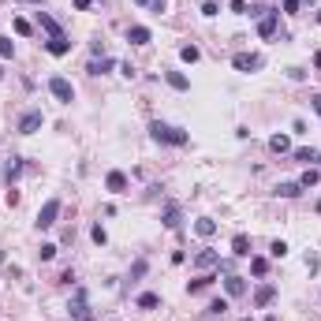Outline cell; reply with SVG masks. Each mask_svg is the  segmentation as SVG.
I'll return each mask as SVG.
<instances>
[{
    "instance_id": "cell-1",
    "label": "cell",
    "mask_w": 321,
    "mask_h": 321,
    "mask_svg": "<svg viewBox=\"0 0 321 321\" xmlns=\"http://www.w3.org/2000/svg\"><path fill=\"white\" fill-rule=\"evenodd\" d=\"M149 135H153L157 142H165V146H187V142H191V135H187V131L168 127V124H161V120H153V124H149Z\"/></svg>"
},
{
    "instance_id": "cell-2",
    "label": "cell",
    "mask_w": 321,
    "mask_h": 321,
    "mask_svg": "<svg viewBox=\"0 0 321 321\" xmlns=\"http://www.w3.org/2000/svg\"><path fill=\"white\" fill-rule=\"evenodd\" d=\"M49 93L56 101H64V105H71V101H75V86L64 79V75H52V79H49Z\"/></svg>"
},
{
    "instance_id": "cell-3",
    "label": "cell",
    "mask_w": 321,
    "mask_h": 321,
    "mask_svg": "<svg viewBox=\"0 0 321 321\" xmlns=\"http://www.w3.org/2000/svg\"><path fill=\"white\" fill-rule=\"evenodd\" d=\"M232 68L243 71V75H254V71H261V56L258 52H235L232 56Z\"/></svg>"
},
{
    "instance_id": "cell-4",
    "label": "cell",
    "mask_w": 321,
    "mask_h": 321,
    "mask_svg": "<svg viewBox=\"0 0 321 321\" xmlns=\"http://www.w3.org/2000/svg\"><path fill=\"white\" fill-rule=\"evenodd\" d=\"M56 217H60V198H49V202L37 209V228H52Z\"/></svg>"
},
{
    "instance_id": "cell-5",
    "label": "cell",
    "mask_w": 321,
    "mask_h": 321,
    "mask_svg": "<svg viewBox=\"0 0 321 321\" xmlns=\"http://www.w3.org/2000/svg\"><path fill=\"white\" fill-rule=\"evenodd\" d=\"M37 26H41V30L49 34V41H60V37H68V34L60 30V23H56L49 12H37Z\"/></svg>"
},
{
    "instance_id": "cell-6",
    "label": "cell",
    "mask_w": 321,
    "mask_h": 321,
    "mask_svg": "<svg viewBox=\"0 0 321 321\" xmlns=\"http://www.w3.org/2000/svg\"><path fill=\"white\" fill-rule=\"evenodd\" d=\"M71 321H93V314H90V306H86V291H75V303H71Z\"/></svg>"
},
{
    "instance_id": "cell-7",
    "label": "cell",
    "mask_w": 321,
    "mask_h": 321,
    "mask_svg": "<svg viewBox=\"0 0 321 321\" xmlns=\"http://www.w3.org/2000/svg\"><path fill=\"white\" fill-rule=\"evenodd\" d=\"M41 124H45V116H41V112H26V116L23 120H19V135H34V131H41Z\"/></svg>"
},
{
    "instance_id": "cell-8",
    "label": "cell",
    "mask_w": 321,
    "mask_h": 321,
    "mask_svg": "<svg viewBox=\"0 0 321 321\" xmlns=\"http://www.w3.org/2000/svg\"><path fill=\"white\" fill-rule=\"evenodd\" d=\"M105 187H109L112 194H127V176L120 172V168H112V172L105 176Z\"/></svg>"
},
{
    "instance_id": "cell-9",
    "label": "cell",
    "mask_w": 321,
    "mask_h": 321,
    "mask_svg": "<svg viewBox=\"0 0 321 321\" xmlns=\"http://www.w3.org/2000/svg\"><path fill=\"white\" fill-rule=\"evenodd\" d=\"M273 299H277V288H273V284H258V291H254V306L265 310Z\"/></svg>"
},
{
    "instance_id": "cell-10",
    "label": "cell",
    "mask_w": 321,
    "mask_h": 321,
    "mask_svg": "<svg viewBox=\"0 0 321 321\" xmlns=\"http://www.w3.org/2000/svg\"><path fill=\"white\" fill-rule=\"evenodd\" d=\"M277 19H280V12H265L258 19V34L261 37H273V34H277Z\"/></svg>"
},
{
    "instance_id": "cell-11",
    "label": "cell",
    "mask_w": 321,
    "mask_h": 321,
    "mask_svg": "<svg viewBox=\"0 0 321 321\" xmlns=\"http://www.w3.org/2000/svg\"><path fill=\"white\" fill-rule=\"evenodd\" d=\"M224 291H228L232 299L247 295V280H243V277H235V273H228V280H224Z\"/></svg>"
},
{
    "instance_id": "cell-12",
    "label": "cell",
    "mask_w": 321,
    "mask_h": 321,
    "mask_svg": "<svg viewBox=\"0 0 321 321\" xmlns=\"http://www.w3.org/2000/svg\"><path fill=\"white\" fill-rule=\"evenodd\" d=\"M165 82H168L172 90H179V93H183V90H191V79H187L183 71H165Z\"/></svg>"
},
{
    "instance_id": "cell-13",
    "label": "cell",
    "mask_w": 321,
    "mask_h": 321,
    "mask_svg": "<svg viewBox=\"0 0 321 321\" xmlns=\"http://www.w3.org/2000/svg\"><path fill=\"white\" fill-rule=\"evenodd\" d=\"M149 37H153V34H149V26H131V30H127V41L131 45H149Z\"/></svg>"
},
{
    "instance_id": "cell-14",
    "label": "cell",
    "mask_w": 321,
    "mask_h": 321,
    "mask_svg": "<svg viewBox=\"0 0 321 321\" xmlns=\"http://www.w3.org/2000/svg\"><path fill=\"white\" fill-rule=\"evenodd\" d=\"M194 265H198V269H213V265H221V254H217V250H202V254L194 258Z\"/></svg>"
},
{
    "instance_id": "cell-15",
    "label": "cell",
    "mask_w": 321,
    "mask_h": 321,
    "mask_svg": "<svg viewBox=\"0 0 321 321\" xmlns=\"http://www.w3.org/2000/svg\"><path fill=\"white\" fill-rule=\"evenodd\" d=\"M232 254H235V258H250V239H247L243 232L232 239Z\"/></svg>"
},
{
    "instance_id": "cell-16",
    "label": "cell",
    "mask_w": 321,
    "mask_h": 321,
    "mask_svg": "<svg viewBox=\"0 0 321 321\" xmlns=\"http://www.w3.org/2000/svg\"><path fill=\"white\" fill-rule=\"evenodd\" d=\"M109 68H112V60H109V56H93V60L86 64V71H90V75H105Z\"/></svg>"
},
{
    "instance_id": "cell-17",
    "label": "cell",
    "mask_w": 321,
    "mask_h": 321,
    "mask_svg": "<svg viewBox=\"0 0 321 321\" xmlns=\"http://www.w3.org/2000/svg\"><path fill=\"white\" fill-rule=\"evenodd\" d=\"M194 232L202 235V239H209V235H217V221H209V217H202V221H194Z\"/></svg>"
},
{
    "instance_id": "cell-18",
    "label": "cell",
    "mask_w": 321,
    "mask_h": 321,
    "mask_svg": "<svg viewBox=\"0 0 321 321\" xmlns=\"http://www.w3.org/2000/svg\"><path fill=\"white\" fill-rule=\"evenodd\" d=\"M45 49H49L52 56H68L71 52V41H68V37H60V41H45Z\"/></svg>"
},
{
    "instance_id": "cell-19",
    "label": "cell",
    "mask_w": 321,
    "mask_h": 321,
    "mask_svg": "<svg viewBox=\"0 0 321 321\" xmlns=\"http://www.w3.org/2000/svg\"><path fill=\"white\" fill-rule=\"evenodd\" d=\"M179 217H183V213H179V205H168L161 221H165V228H179Z\"/></svg>"
},
{
    "instance_id": "cell-20",
    "label": "cell",
    "mask_w": 321,
    "mask_h": 321,
    "mask_svg": "<svg viewBox=\"0 0 321 321\" xmlns=\"http://www.w3.org/2000/svg\"><path fill=\"white\" fill-rule=\"evenodd\" d=\"M198 56H202L198 45H183V49H179V60H183V64H198Z\"/></svg>"
},
{
    "instance_id": "cell-21",
    "label": "cell",
    "mask_w": 321,
    "mask_h": 321,
    "mask_svg": "<svg viewBox=\"0 0 321 321\" xmlns=\"http://www.w3.org/2000/svg\"><path fill=\"white\" fill-rule=\"evenodd\" d=\"M317 179H321L317 168H306V172L299 176V187H303V191H306V187H317Z\"/></svg>"
},
{
    "instance_id": "cell-22",
    "label": "cell",
    "mask_w": 321,
    "mask_h": 321,
    "mask_svg": "<svg viewBox=\"0 0 321 321\" xmlns=\"http://www.w3.org/2000/svg\"><path fill=\"white\" fill-rule=\"evenodd\" d=\"M138 306H142V310H157V306H161V295H153V291H142V295H138Z\"/></svg>"
},
{
    "instance_id": "cell-23",
    "label": "cell",
    "mask_w": 321,
    "mask_h": 321,
    "mask_svg": "<svg viewBox=\"0 0 321 321\" xmlns=\"http://www.w3.org/2000/svg\"><path fill=\"white\" fill-rule=\"evenodd\" d=\"M269 149H273V153H288V149H291V142H288L284 135H273V138H269Z\"/></svg>"
},
{
    "instance_id": "cell-24",
    "label": "cell",
    "mask_w": 321,
    "mask_h": 321,
    "mask_svg": "<svg viewBox=\"0 0 321 321\" xmlns=\"http://www.w3.org/2000/svg\"><path fill=\"white\" fill-rule=\"evenodd\" d=\"M299 191H303L299 183H277V194L280 198H299Z\"/></svg>"
},
{
    "instance_id": "cell-25",
    "label": "cell",
    "mask_w": 321,
    "mask_h": 321,
    "mask_svg": "<svg viewBox=\"0 0 321 321\" xmlns=\"http://www.w3.org/2000/svg\"><path fill=\"white\" fill-rule=\"evenodd\" d=\"M213 284V277H198V280H191V284H187V291H191V295H198V291H205Z\"/></svg>"
},
{
    "instance_id": "cell-26",
    "label": "cell",
    "mask_w": 321,
    "mask_h": 321,
    "mask_svg": "<svg viewBox=\"0 0 321 321\" xmlns=\"http://www.w3.org/2000/svg\"><path fill=\"white\" fill-rule=\"evenodd\" d=\"M135 4H138V8H149V12H157V15H161V12L168 8V0H135Z\"/></svg>"
},
{
    "instance_id": "cell-27",
    "label": "cell",
    "mask_w": 321,
    "mask_h": 321,
    "mask_svg": "<svg viewBox=\"0 0 321 321\" xmlns=\"http://www.w3.org/2000/svg\"><path fill=\"white\" fill-rule=\"evenodd\" d=\"M250 273H254V277H265V273H269V261L265 258H250Z\"/></svg>"
},
{
    "instance_id": "cell-28",
    "label": "cell",
    "mask_w": 321,
    "mask_h": 321,
    "mask_svg": "<svg viewBox=\"0 0 321 321\" xmlns=\"http://www.w3.org/2000/svg\"><path fill=\"white\" fill-rule=\"evenodd\" d=\"M295 161H303V165H310V161H317V149H295Z\"/></svg>"
},
{
    "instance_id": "cell-29",
    "label": "cell",
    "mask_w": 321,
    "mask_h": 321,
    "mask_svg": "<svg viewBox=\"0 0 321 321\" xmlns=\"http://www.w3.org/2000/svg\"><path fill=\"white\" fill-rule=\"evenodd\" d=\"M37 254H41V261H52L56 258V243H41V250H37Z\"/></svg>"
},
{
    "instance_id": "cell-30",
    "label": "cell",
    "mask_w": 321,
    "mask_h": 321,
    "mask_svg": "<svg viewBox=\"0 0 321 321\" xmlns=\"http://www.w3.org/2000/svg\"><path fill=\"white\" fill-rule=\"evenodd\" d=\"M93 243H97V247H105V243H109V235H105V228H101V224H93Z\"/></svg>"
},
{
    "instance_id": "cell-31",
    "label": "cell",
    "mask_w": 321,
    "mask_h": 321,
    "mask_svg": "<svg viewBox=\"0 0 321 321\" xmlns=\"http://www.w3.org/2000/svg\"><path fill=\"white\" fill-rule=\"evenodd\" d=\"M19 172H23V161H12V165H8V168H4V176H8V183H12V179H15Z\"/></svg>"
},
{
    "instance_id": "cell-32",
    "label": "cell",
    "mask_w": 321,
    "mask_h": 321,
    "mask_svg": "<svg viewBox=\"0 0 321 321\" xmlns=\"http://www.w3.org/2000/svg\"><path fill=\"white\" fill-rule=\"evenodd\" d=\"M269 254H273V258H284V254H288V243H284V239H277V243L269 247Z\"/></svg>"
},
{
    "instance_id": "cell-33",
    "label": "cell",
    "mask_w": 321,
    "mask_h": 321,
    "mask_svg": "<svg viewBox=\"0 0 321 321\" xmlns=\"http://www.w3.org/2000/svg\"><path fill=\"white\" fill-rule=\"evenodd\" d=\"M209 314H228V299H217V303H209Z\"/></svg>"
},
{
    "instance_id": "cell-34",
    "label": "cell",
    "mask_w": 321,
    "mask_h": 321,
    "mask_svg": "<svg viewBox=\"0 0 321 321\" xmlns=\"http://www.w3.org/2000/svg\"><path fill=\"white\" fill-rule=\"evenodd\" d=\"M280 8H284V15H299V8H303V0H284V4H280Z\"/></svg>"
},
{
    "instance_id": "cell-35",
    "label": "cell",
    "mask_w": 321,
    "mask_h": 321,
    "mask_svg": "<svg viewBox=\"0 0 321 321\" xmlns=\"http://www.w3.org/2000/svg\"><path fill=\"white\" fill-rule=\"evenodd\" d=\"M15 52V45H12V37H4L0 34V56H12Z\"/></svg>"
},
{
    "instance_id": "cell-36",
    "label": "cell",
    "mask_w": 321,
    "mask_h": 321,
    "mask_svg": "<svg viewBox=\"0 0 321 321\" xmlns=\"http://www.w3.org/2000/svg\"><path fill=\"white\" fill-rule=\"evenodd\" d=\"M15 34H23V37H26V34H34V26L26 23V19H15Z\"/></svg>"
},
{
    "instance_id": "cell-37",
    "label": "cell",
    "mask_w": 321,
    "mask_h": 321,
    "mask_svg": "<svg viewBox=\"0 0 321 321\" xmlns=\"http://www.w3.org/2000/svg\"><path fill=\"white\" fill-rule=\"evenodd\" d=\"M142 273H146V258H138L135 265H131V280H138V277H142Z\"/></svg>"
},
{
    "instance_id": "cell-38",
    "label": "cell",
    "mask_w": 321,
    "mask_h": 321,
    "mask_svg": "<svg viewBox=\"0 0 321 321\" xmlns=\"http://www.w3.org/2000/svg\"><path fill=\"white\" fill-rule=\"evenodd\" d=\"M232 12H235V15H247L250 4H247V0H232Z\"/></svg>"
},
{
    "instance_id": "cell-39",
    "label": "cell",
    "mask_w": 321,
    "mask_h": 321,
    "mask_svg": "<svg viewBox=\"0 0 321 321\" xmlns=\"http://www.w3.org/2000/svg\"><path fill=\"white\" fill-rule=\"evenodd\" d=\"M217 12H221V8H217V4H213V0H205V4H202V15H205V19H213Z\"/></svg>"
},
{
    "instance_id": "cell-40",
    "label": "cell",
    "mask_w": 321,
    "mask_h": 321,
    "mask_svg": "<svg viewBox=\"0 0 321 321\" xmlns=\"http://www.w3.org/2000/svg\"><path fill=\"white\" fill-rule=\"evenodd\" d=\"M265 12H273V8H265V4H254L250 12H247V15H254V19H261V15H265Z\"/></svg>"
},
{
    "instance_id": "cell-41",
    "label": "cell",
    "mask_w": 321,
    "mask_h": 321,
    "mask_svg": "<svg viewBox=\"0 0 321 321\" xmlns=\"http://www.w3.org/2000/svg\"><path fill=\"white\" fill-rule=\"evenodd\" d=\"M317 265H321L317 254H306V269H310V273H317Z\"/></svg>"
},
{
    "instance_id": "cell-42",
    "label": "cell",
    "mask_w": 321,
    "mask_h": 321,
    "mask_svg": "<svg viewBox=\"0 0 321 321\" xmlns=\"http://www.w3.org/2000/svg\"><path fill=\"white\" fill-rule=\"evenodd\" d=\"M310 105H314V112L321 116V93H314V97H310Z\"/></svg>"
},
{
    "instance_id": "cell-43",
    "label": "cell",
    "mask_w": 321,
    "mask_h": 321,
    "mask_svg": "<svg viewBox=\"0 0 321 321\" xmlns=\"http://www.w3.org/2000/svg\"><path fill=\"white\" fill-rule=\"evenodd\" d=\"M90 4H93V0H75V8H79V12H86Z\"/></svg>"
},
{
    "instance_id": "cell-44",
    "label": "cell",
    "mask_w": 321,
    "mask_h": 321,
    "mask_svg": "<svg viewBox=\"0 0 321 321\" xmlns=\"http://www.w3.org/2000/svg\"><path fill=\"white\" fill-rule=\"evenodd\" d=\"M314 68H321V52H317V56H314Z\"/></svg>"
},
{
    "instance_id": "cell-45",
    "label": "cell",
    "mask_w": 321,
    "mask_h": 321,
    "mask_svg": "<svg viewBox=\"0 0 321 321\" xmlns=\"http://www.w3.org/2000/svg\"><path fill=\"white\" fill-rule=\"evenodd\" d=\"M265 321H280V317H277V314H269V317H265Z\"/></svg>"
},
{
    "instance_id": "cell-46",
    "label": "cell",
    "mask_w": 321,
    "mask_h": 321,
    "mask_svg": "<svg viewBox=\"0 0 321 321\" xmlns=\"http://www.w3.org/2000/svg\"><path fill=\"white\" fill-rule=\"evenodd\" d=\"M314 209H317V213H321V198H317V205H314Z\"/></svg>"
},
{
    "instance_id": "cell-47",
    "label": "cell",
    "mask_w": 321,
    "mask_h": 321,
    "mask_svg": "<svg viewBox=\"0 0 321 321\" xmlns=\"http://www.w3.org/2000/svg\"><path fill=\"white\" fill-rule=\"evenodd\" d=\"M239 321H254V317H239Z\"/></svg>"
},
{
    "instance_id": "cell-48",
    "label": "cell",
    "mask_w": 321,
    "mask_h": 321,
    "mask_svg": "<svg viewBox=\"0 0 321 321\" xmlns=\"http://www.w3.org/2000/svg\"><path fill=\"white\" fill-rule=\"evenodd\" d=\"M317 23H321V12H317Z\"/></svg>"
},
{
    "instance_id": "cell-49",
    "label": "cell",
    "mask_w": 321,
    "mask_h": 321,
    "mask_svg": "<svg viewBox=\"0 0 321 321\" xmlns=\"http://www.w3.org/2000/svg\"><path fill=\"white\" fill-rule=\"evenodd\" d=\"M317 165H321V153H317Z\"/></svg>"
}]
</instances>
